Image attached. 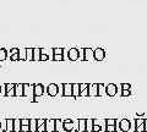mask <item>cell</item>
Returning a JSON list of instances; mask_svg holds the SVG:
<instances>
[{
  "label": "cell",
  "mask_w": 147,
  "mask_h": 132,
  "mask_svg": "<svg viewBox=\"0 0 147 132\" xmlns=\"http://www.w3.org/2000/svg\"><path fill=\"white\" fill-rule=\"evenodd\" d=\"M53 53H54V58H53L54 61H63L64 60V49L63 48H54Z\"/></svg>",
  "instance_id": "6da1fadb"
},
{
  "label": "cell",
  "mask_w": 147,
  "mask_h": 132,
  "mask_svg": "<svg viewBox=\"0 0 147 132\" xmlns=\"http://www.w3.org/2000/svg\"><path fill=\"white\" fill-rule=\"evenodd\" d=\"M67 58H69V60H71V61L79 60V49H76V48L69 49V52H67Z\"/></svg>",
  "instance_id": "7a4b0ae2"
},
{
  "label": "cell",
  "mask_w": 147,
  "mask_h": 132,
  "mask_svg": "<svg viewBox=\"0 0 147 132\" xmlns=\"http://www.w3.org/2000/svg\"><path fill=\"white\" fill-rule=\"evenodd\" d=\"M63 95L72 97V83H63Z\"/></svg>",
  "instance_id": "3957f363"
},
{
  "label": "cell",
  "mask_w": 147,
  "mask_h": 132,
  "mask_svg": "<svg viewBox=\"0 0 147 132\" xmlns=\"http://www.w3.org/2000/svg\"><path fill=\"white\" fill-rule=\"evenodd\" d=\"M24 95L25 97L34 95V84H24Z\"/></svg>",
  "instance_id": "277c9868"
},
{
  "label": "cell",
  "mask_w": 147,
  "mask_h": 132,
  "mask_svg": "<svg viewBox=\"0 0 147 132\" xmlns=\"http://www.w3.org/2000/svg\"><path fill=\"white\" fill-rule=\"evenodd\" d=\"M47 92H48V94L50 95V97H55L59 92V86L55 84V83H50L47 87Z\"/></svg>",
  "instance_id": "5b68a950"
},
{
  "label": "cell",
  "mask_w": 147,
  "mask_h": 132,
  "mask_svg": "<svg viewBox=\"0 0 147 132\" xmlns=\"http://www.w3.org/2000/svg\"><path fill=\"white\" fill-rule=\"evenodd\" d=\"M44 92V88H43V84L42 83H36L34 84V102H37V98L40 97Z\"/></svg>",
  "instance_id": "8992f818"
},
{
  "label": "cell",
  "mask_w": 147,
  "mask_h": 132,
  "mask_svg": "<svg viewBox=\"0 0 147 132\" xmlns=\"http://www.w3.org/2000/svg\"><path fill=\"white\" fill-rule=\"evenodd\" d=\"M104 55H105V53H104L103 49L97 48L96 50H93V56H94L96 60H98V61L103 60V59H104Z\"/></svg>",
  "instance_id": "52a82bcc"
},
{
  "label": "cell",
  "mask_w": 147,
  "mask_h": 132,
  "mask_svg": "<svg viewBox=\"0 0 147 132\" xmlns=\"http://www.w3.org/2000/svg\"><path fill=\"white\" fill-rule=\"evenodd\" d=\"M15 83H6L5 87H6V95L7 97H12L15 95Z\"/></svg>",
  "instance_id": "ba28073f"
},
{
  "label": "cell",
  "mask_w": 147,
  "mask_h": 132,
  "mask_svg": "<svg viewBox=\"0 0 147 132\" xmlns=\"http://www.w3.org/2000/svg\"><path fill=\"white\" fill-rule=\"evenodd\" d=\"M45 131H55V119L45 120Z\"/></svg>",
  "instance_id": "9c48e42d"
},
{
  "label": "cell",
  "mask_w": 147,
  "mask_h": 132,
  "mask_svg": "<svg viewBox=\"0 0 147 132\" xmlns=\"http://www.w3.org/2000/svg\"><path fill=\"white\" fill-rule=\"evenodd\" d=\"M88 95L91 97H96V95H98V84H90L88 87Z\"/></svg>",
  "instance_id": "30bf717a"
},
{
  "label": "cell",
  "mask_w": 147,
  "mask_h": 132,
  "mask_svg": "<svg viewBox=\"0 0 147 132\" xmlns=\"http://www.w3.org/2000/svg\"><path fill=\"white\" fill-rule=\"evenodd\" d=\"M88 87L90 86L87 83L80 84V97H86V95H88Z\"/></svg>",
  "instance_id": "8fae6325"
},
{
  "label": "cell",
  "mask_w": 147,
  "mask_h": 132,
  "mask_svg": "<svg viewBox=\"0 0 147 132\" xmlns=\"http://www.w3.org/2000/svg\"><path fill=\"white\" fill-rule=\"evenodd\" d=\"M63 126H64V130H65V131H72L74 130V122L70 119L64 120L63 121Z\"/></svg>",
  "instance_id": "7c38bea8"
},
{
  "label": "cell",
  "mask_w": 147,
  "mask_h": 132,
  "mask_svg": "<svg viewBox=\"0 0 147 132\" xmlns=\"http://www.w3.org/2000/svg\"><path fill=\"white\" fill-rule=\"evenodd\" d=\"M92 59H94L93 50H92L91 48H85V60L86 61H91Z\"/></svg>",
  "instance_id": "4fadbf2b"
},
{
  "label": "cell",
  "mask_w": 147,
  "mask_h": 132,
  "mask_svg": "<svg viewBox=\"0 0 147 132\" xmlns=\"http://www.w3.org/2000/svg\"><path fill=\"white\" fill-rule=\"evenodd\" d=\"M15 95L16 97H22L24 95V84L18 83L15 86Z\"/></svg>",
  "instance_id": "5bb4252c"
},
{
  "label": "cell",
  "mask_w": 147,
  "mask_h": 132,
  "mask_svg": "<svg viewBox=\"0 0 147 132\" xmlns=\"http://www.w3.org/2000/svg\"><path fill=\"white\" fill-rule=\"evenodd\" d=\"M80 95V83H72V97L77 98Z\"/></svg>",
  "instance_id": "9a60e30c"
},
{
  "label": "cell",
  "mask_w": 147,
  "mask_h": 132,
  "mask_svg": "<svg viewBox=\"0 0 147 132\" xmlns=\"http://www.w3.org/2000/svg\"><path fill=\"white\" fill-rule=\"evenodd\" d=\"M40 53L42 54H45L48 58H49V60H53V58H54V53H53V49H45V48H40Z\"/></svg>",
  "instance_id": "2e32d148"
},
{
  "label": "cell",
  "mask_w": 147,
  "mask_h": 132,
  "mask_svg": "<svg viewBox=\"0 0 147 132\" xmlns=\"http://www.w3.org/2000/svg\"><path fill=\"white\" fill-rule=\"evenodd\" d=\"M26 61H33V48H26Z\"/></svg>",
  "instance_id": "e0dca14e"
},
{
  "label": "cell",
  "mask_w": 147,
  "mask_h": 132,
  "mask_svg": "<svg viewBox=\"0 0 147 132\" xmlns=\"http://www.w3.org/2000/svg\"><path fill=\"white\" fill-rule=\"evenodd\" d=\"M33 61H40V48H33Z\"/></svg>",
  "instance_id": "ac0fdd59"
},
{
  "label": "cell",
  "mask_w": 147,
  "mask_h": 132,
  "mask_svg": "<svg viewBox=\"0 0 147 132\" xmlns=\"http://www.w3.org/2000/svg\"><path fill=\"white\" fill-rule=\"evenodd\" d=\"M7 56H9V53L6 52V49H4V48L0 49V61L6 60V58H7Z\"/></svg>",
  "instance_id": "d6986e66"
},
{
  "label": "cell",
  "mask_w": 147,
  "mask_h": 132,
  "mask_svg": "<svg viewBox=\"0 0 147 132\" xmlns=\"http://www.w3.org/2000/svg\"><path fill=\"white\" fill-rule=\"evenodd\" d=\"M60 130H64L63 121L59 119H55V131H60Z\"/></svg>",
  "instance_id": "ffe728a7"
},
{
  "label": "cell",
  "mask_w": 147,
  "mask_h": 132,
  "mask_svg": "<svg viewBox=\"0 0 147 132\" xmlns=\"http://www.w3.org/2000/svg\"><path fill=\"white\" fill-rule=\"evenodd\" d=\"M18 58H20V60H25L26 61V48L18 49Z\"/></svg>",
  "instance_id": "44dd1931"
},
{
  "label": "cell",
  "mask_w": 147,
  "mask_h": 132,
  "mask_svg": "<svg viewBox=\"0 0 147 132\" xmlns=\"http://www.w3.org/2000/svg\"><path fill=\"white\" fill-rule=\"evenodd\" d=\"M79 131H86V119L79 120Z\"/></svg>",
  "instance_id": "7402d4cb"
},
{
  "label": "cell",
  "mask_w": 147,
  "mask_h": 132,
  "mask_svg": "<svg viewBox=\"0 0 147 132\" xmlns=\"http://www.w3.org/2000/svg\"><path fill=\"white\" fill-rule=\"evenodd\" d=\"M6 131H13V120L12 119L6 120Z\"/></svg>",
  "instance_id": "603a6c76"
},
{
  "label": "cell",
  "mask_w": 147,
  "mask_h": 132,
  "mask_svg": "<svg viewBox=\"0 0 147 132\" xmlns=\"http://www.w3.org/2000/svg\"><path fill=\"white\" fill-rule=\"evenodd\" d=\"M13 131H21V120H13Z\"/></svg>",
  "instance_id": "cb8c5ba5"
},
{
  "label": "cell",
  "mask_w": 147,
  "mask_h": 132,
  "mask_svg": "<svg viewBox=\"0 0 147 132\" xmlns=\"http://www.w3.org/2000/svg\"><path fill=\"white\" fill-rule=\"evenodd\" d=\"M30 131H37V120L36 119L30 120Z\"/></svg>",
  "instance_id": "d4e9b609"
},
{
  "label": "cell",
  "mask_w": 147,
  "mask_h": 132,
  "mask_svg": "<svg viewBox=\"0 0 147 132\" xmlns=\"http://www.w3.org/2000/svg\"><path fill=\"white\" fill-rule=\"evenodd\" d=\"M107 93L109 95H114V94H115V86H114V84H109L107 87Z\"/></svg>",
  "instance_id": "484cf974"
},
{
  "label": "cell",
  "mask_w": 147,
  "mask_h": 132,
  "mask_svg": "<svg viewBox=\"0 0 147 132\" xmlns=\"http://www.w3.org/2000/svg\"><path fill=\"white\" fill-rule=\"evenodd\" d=\"M86 131H93V120H86Z\"/></svg>",
  "instance_id": "4316f807"
},
{
  "label": "cell",
  "mask_w": 147,
  "mask_h": 132,
  "mask_svg": "<svg viewBox=\"0 0 147 132\" xmlns=\"http://www.w3.org/2000/svg\"><path fill=\"white\" fill-rule=\"evenodd\" d=\"M79 60H85V48L79 49Z\"/></svg>",
  "instance_id": "83f0119b"
},
{
  "label": "cell",
  "mask_w": 147,
  "mask_h": 132,
  "mask_svg": "<svg viewBox=\"0 0 147 132\" xmlns=\"http://www.w3.org/2000/svg\"><path fill=\"white\" fill-rule=\"evenodd\" d=\"M104 86L103 84H98V94L99 95H103L104 94Z\"/></svg>",
  "instance_id": "f1b7e54d"
},
{
  "label": "cell",
  "mask_w": 147,
  "mask_h": 132,
  "mask_svg": "<svg viewBox=\"0 0 147 132\" xmlns=\"http://www.w3.org/2000/svg\"><path fill=\"white\" fill-rule=\"evenodd\" d=\"M21 126H30V120L28 119H22L21 120Z\"/></svg>",
  "instance_id": "f546056e"
},
{
  "label": "cell",
  "mask_w": 147,
  "mask_h": 132,
  "mask_svg": "<svg viewBox=\"0 0 147 132\" xmlns=\"http://www.w3.org/2000/svg\"><path fill=\"white\" fill-rule=\"evenodd\" d=\"M10 59H11V60H13V61L20 60V58H18V53H16V54H13V55H11V56H10Z\"/></svg>",
  "instance_id": "4dcf8cb0"
},
{
  "label": "cell",
  "mask_w": 147,
  "mask_h": 132,
  "mask_svg": "<svg viewBox=\"0 0 147 132\" xmlns=\"http://www.w3.org/2000/svg\"><path fill=\"white\" fill-rule=\"evenodd\" d=\"M16 53H18V49L17 48H12L10 50V53H9V56H11V55H13V54H16Z\"/></svg>",
  "instance_id": "1f68e13d"
},
{
  "label": "cell",
  "mask_w": 147,
  "mask_h": 132,
  "mask_svg": "<svg viewBox=\"0 0 147 132\" xmlns=\"http://www.w3.org/2000/svg\"><path fill=\"white\" fill-rule=\"evenodd\" d=\"M21 131H24V132L30 131V126H21Z\"/></svg>",
  "instance_id": "d6a6232c"
},
{
  "label": "cell",
  "mask_w": 147,
  "mask_h": 132,
  "mask_svg": "<svg viewBox=\"0 0 147 132\" xmlns=\"http://www.w3.org/2000/svg\"><path fill=\"white\" fill-rule=\"evenodd\" d=\"M121 126H123V129H126V127H129V124L126 121H123V124H121Z\"/></svg>",
  "instance_id": "836d02e7"
},
{
  "label": "cell",
  "mask_w": 147,
  "mask_h": 132,
  "mask_svg": "<svg viewBox=\"0 0 147 132\" xmlns=\"http://www.w3.org/2000/svg\"><path fill=\"white\" fill-rule=\"evenodd\" d=\"M37 131H42V132H43V131H45V124H44V125H42V126H40V127H39V129L37 130Z\"/></svg>",
  "instance_id": "e575fe53"
},
{
  "label": "cell",
  "mask_w": 147,
  "mask_h": 132,
  "mask_svg": "<svg viewBox=\"0 0 147 132\" xmlns=\"http://www.w3.org/2000/svg\"><path fill=\"white\" fill-rule=\"evenodd\" d=\"M100 130V127L97 126V125H93V131H99Z\"/></svg>",
  "instance_id": "d590c367"
},
{
  "label": "cell",
  "mask_w": 147,
  "mask_h": 132,
  "mask_svg": "<svg viewBox=\"0 0 147 132\" xmlns=\"http://www.w3.org/2000/svg\"><path fill=\"white\" fill-rule=\"evenodd\" d=\"M107 124H108L109 126H112V125L114 124V121H113V120H108V121H107Z\"/></svg>",
  "instance_id": "8d00e7d4"
},
{
  "label": "cell",
  "mask_w": 147,
  "mask_h": 132,
  "mask_svg": "<svg viewBox=\"0 0 147 132\" xmlns=\"http://www.w3.org/2000/svg\"><path fill=\"white\" fill-rule=\"evenodd\" d=\"M107 129H108L109 131H113V126H108V127H107Z\"/></svg>",
  "instance_id": "74e56055"
},
{
  "label": "cell",
  "mask_w": 147,
  "mask_h": 132,
  "mask_svg": "<svg viewBox=\"0 0 147 132\" xmlns=\"http://www.w3.org/2000/svg\"><path fill=\"white\" fill-rule=\"evenodd\" d=\"M0 94H1V87H0Z\"/></svg>",
  "instance_id": "f35d334b"
},
{
  "label": "cell",
  "mask_w": 147,
  "mask_h": 132,
  "mask_svg": "<svg viewBox=\"0 0 147 132\" xmlns=\"http://www.w3.org/2000/svg\"><path fill=\"white\" fill-rule=\"evenodd\" d=\"M0 127H1V121H0Z\"/></svg>",
  "instance_id": "ab89813d"
}]
</instances>
